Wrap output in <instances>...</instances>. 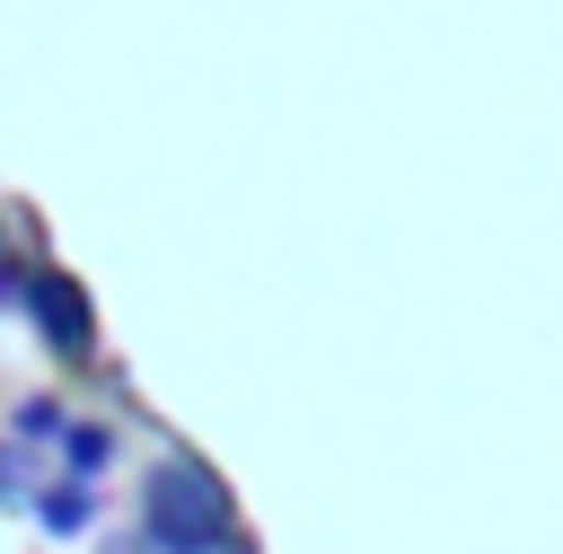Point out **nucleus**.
<instances>
[{
  "label": "nucleus",
  "mask_w": 563,
  "mask_h": 554,
  "mask_svg": "<svg viewBox=\"0 0 563 554\" xmlns=\"http://www.w3.org/2000/svg\"><path fill=\"white\" fill-rule=\"evenodd\" d=\"M220 528H229L220 484H211V475H194V466H167V475H158V501H150V536H158L167 554H202Z\"/></svg>",
  "instance_id": "1"
},
{
  "label": "nucleus",
  "mask_w": 563,
  "mask_h": 554,
  "mask_svg": "<svg viewBox=\"0 0 563 554\" xmlns=\"http://www.w3.org/2000/svg\"><path fill=\"white\" fill-rule=\"evenodd\" d=\"M35 299H44L53 343H88V308H79V290H70V281H35Z\"/></svg>",
  "instance_id": "2"
},
{
  "label": "nucleus",
  "mask_w": 563,
  "mask_h": 554,
  "mask_svg": "<svg viewBox=\"0 0 563 554\" xmlns=\"http://www.w3.org/2000/svg\"><path fill=\"white\" fill-rule=\"evenodd\" d=\"M44 528H88V484H53L44 492Z\"/></svg>",
  "instance_id": "3"
}]
</instances>
